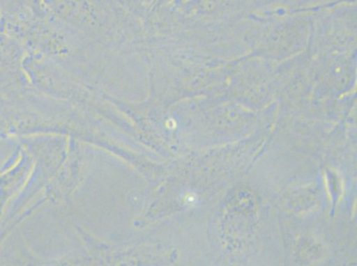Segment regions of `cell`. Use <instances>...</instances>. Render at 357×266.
<instances>
[{
	"instance_id": "cell-1",
	"label": "cell",
	"mask_w": 357,
	"mask_h": 266,
	"mask_svg": "<svg viewBox=\"0 0 357 266\" xmlns=\"http://www.w3.org/2000/svg\"><path fill=\"white\" fill-rule=\"evenodd\" d=\"M118 2L125 8L128 9L132 14L137 15L138 17L142 19L146 8L144 6H142L138 0H118Z\"/></svg>"
}]
</instances>
